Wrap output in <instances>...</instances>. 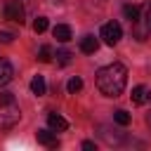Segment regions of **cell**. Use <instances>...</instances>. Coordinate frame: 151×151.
I'll return each mask as SVG.
<instances>
[{"instance_id": "obj_1", "label": "cell", "mask_w": 151, "mask_h": 151, "mask_svg": "<svg viewBox=\"0 0 151 151\" xmlns=\"http://www.w3.org/2000/svg\"><path fill=\"white\" fill-rule=\"evenodd\" d=\"M127 85V68L118 61L97 71V87L104 97H120Z\"/></svg>"}, {"instance_id": "obj_2", "label": "cell", "mask_w": 151, "mask_h": 151, "mask_svg": "<svg viewBox=\"0 0 151 151\" xmlns=\"http://www.w3.org/2000/svg\"><path fill=\"white\" fill-rule=\"evenodd\" d=\"M19 118H21V111H19V106L14 101L0 104V127L2 130H12L19 123Z\"/></svg>"}, {"instance_id": "obj_3", "label": "cell", "mask_w": 151, "mask_h": 151, "mask_svg": "<svg viewBox=\"0 0 151 151\" xmlns=\"http://www.w3.org/2000/svg\"><path fill=\"white\" fill-rule=\"evenodd\" d=\"M101 38H104L106 45H116V42L123 38V28H120V24H118V21H109V24H104V26H101Z\"/></svg>"}, {"instance_id": "obj_4", "label": "cell", "mask_w": 151, "mask_h": 151, "mask_svg": "<svg viewBox=\"0 0 151 151\" xmlns=\"http://www.w3.org/2000/svg\"><path fill=\"white\" fill-rule=\"evenodd\" d=\"M5 19L17 21V24H24V7H21L19 0H7L5 2Z\"/></svg>"}, {"instance_id": "obj_5", "label": "cell", "mask_w": 151, "mask_h": 151, "mask_svg": "<svg viewBox=\"0 0 151 151\" xmlns=\"http://www.w3.org/2000/svg\"><path fill=\"white\" fill-rule=\"evenodd\" d=\"M35 137H38V142H40L42 146H47V149H57V146H59L57 134H52L50 130H38V132H35Z\"/></svg>"}, {"instance_id": "obj_6", "label": "cell", "mask_w": 151, "mask_h": 151, "mask_svg": "<svg viewBox=\"0 0 151 151\" xmlns=\"http://www.w3.org/2000/svg\"><path fill=\"white\" fill-rule=\"evenodd\" d=\"M47 125H50L54 132H64V130H68V120H66L64 116H59V113H50V116H47Z\"/></svg>"}, {"instance_id": "obj_7", "label": "cell", "mask_w": 151, "mask_h": 151, "mask_svg": "<svg viewBox=\"0 0 151 151\" xmlns=\"http://www.w3.org/2000/svg\"><path fill=\"white\" fill-rule=\"evenodd\" d=\"M52 35H54L59 42H68V40L73 38V33H71V26H66V24H57V26L52 28Z\"/></svg>"}, {"instance_id": "obj_8", "label": "cell", "mask_w": 151, "mask_h": 151, "mask_svg": "<svg viewBox=\"0 0 151 151\" xmlns=\"http://www.w3.org/2000/svg\"><path fill=\"white\" fill-rule=\"evenodd\" d=\"M12 78H14V68H12V64H9L7 59H0V87L7 85Z\"/></svg>"}, {"instance_id": "obj_9", "label": "cell", "mask_w": 151, "mask_h": 151, "mask_svg": "<svg viewBox=\"0 0 151 151\" xmlns=\"http://www.w3.org/2000/svg\"><path fill=\"white\" fill-rule=\"evenodd\" d=\"M97 47H99V40H97L94 35H85V38L80 40V50H83L85 54H94Z\"/></svg>"}, {"instance_id": "obj_10", "label": "cell", "mask_w": 151, "mask_h": 151, "mask_svg": "<svg viewBox=\"0 0 151 151\" xmlns=\"http://www.w3.org/2000/svg\"><path fill=\"white\" fill-rule=\"evenodd\" d=\"M31 92L38 94V97H42V94L47 92V85H45V78H42V76H35V78L31 80Z\"/></svg>"}, {"instance_id": "obj_11", "label": "cell", "mask_w": 151, "mask_h": 151, "mask_svg": "<svg viewBox=\"0 0 151 151\" xmlns=\"http://www.w3.org/2000/svg\"><path fill=\"white\" fill-rule=\"evenodd\" d=\"M123 14L130 24H137L139 21V7L137 5H123Z\"/></svg>"}, {"instance_id": "obj_12", "label": "cell", "mask_w": 151, "mask_h": 151, "mask_svg": "<svg viewBox=\"0 0 151 151\" xmlns=\"http://www.w3.org/2000/svg\"><path fill=\"white\" fill-rule=\"evenodd\" d=\"M146 92H149V90H146L144 85H137V87L132 90V101H134V104H144V101H146Z\"/></svg>"}, {"instance_id": "obj_13", "label": "cell", "mask_w": 151, "mask_h": 151, "mask_svg": "<svg viewBox=\"0 0 151 151\" xmlns=\"http://www.w3.org/2000/svg\"><path fill=\"white\" fill-rule=\"evenodd\" d=\"M66 90H68V94H76V92H80V90H83V78L73 76V78L66 83Z\"/></svg>"}, {"instance_id": "obj_14", "label": "cell", "mask_w": 151, "mask_h": 151, "mask_svg": "<svg viewBox=\"0 0 151 151\" xmlns=\"http://www.w3.org/2000/svg\"><path fill=\"white\" fill-rule=\"evenodd\" d=\"M113 120H116L118 125H123V127H125V125H130V120H132V118H130V113H127V111L118 109V111L113 113Z\"/></svg>"}, {"instance_id": "obj_15", "label": "cell", "mask_w": 151, "mask_h": 151, "mask_svg": "<svg viewBox=\"0 0 151 151\" xmlns=\"http://www.w3.org/2000/svg\"><path fill=\"white\" fill-rule=\"evenodd\" d=\"M52 57H54V54H52V47H50V45H42L40 52H38V59H40L42 64H47V61H52Z\"/></svg>"}, {"instance_id": "obj_16", "label": "cell", "mask_w": 151, "mask_h": 151, "mask_svg": "<svg viewBox=\"0 0 151 151\" xmlns=\"http://www.w3.org/2000/svg\"><path fill=\"white\" fill-rule=\"evenodd\" d=\"M47 26H50L47 17H38V19L33 21V31H35V33H42V31H47Z\"/></svg>"}, {"instance_id": "obj_17", "label": "cell", "mask_w": 151, "mask_h": 151, "mask_svg": "<svg viewBox=\"0 0 151 151\" xmlns=\"http://www.w3.org/2000/svg\"><path fill=\"white\" fill-rule=\"evenodd\" d=\"M54 57H57V61H59V64H64V66H66V64L71 61V57H73V54H71L68 50H57V54H54Z\"/></svg>"}, {"instance_id": "obj_18", "label": "cell", "mask_w": 151, "mask_h": 151, "mask_svg": "<svg viewBox=\"0 0 151 151\" xmlns=\"http://www.w3.org/2000/svg\"><path fill=\"white\" fill-rule=\"evenodd\" d=\"M144 26L151 31V2H149V5H144Z\"/></svg>"}, {"instance_id": "obj_19", "label": "cell", "mask_w": 151, "mask_h": 151, "mask_svg": "<svg viewBox=\"0 0 151 151\" xmlns=\"http://www.w3.org/2000/svg\"><path fill=\"white\" fill-rule=\"evenodd\" d=\"M9 101H14V94L12 92H0V104H9Z\"/></svg>"}, {"instance_id": "obj_20", "label": "cell", "mask_w": 151, "mask_h": 151, "mask_svg": "<svg viewBox=\"0 0 151 151\" xmlns=\"http://www.w3.org/2000/svg\"><path fill=\"white\" fill-rule=\"evenodd\" d=\"M14 40V33H9V31H0V42H12Z\"/></svg>"}, {"instance_id": "obj_21", "label": "cell", "mask_w": 151, "mask_h": 151, "mask_svg": "<svg viewBox=\"0 0 151 151\" xmlns=\"http://www.w3.org/2000/svg\"><path fill=\"white\" fill-rule=\"evenodd\" d=\"M83 149H85V151H94V142L85 139V142H83Z\"/></svg>"}, {"instance_id": "obj_22", "label": "cell", "mask_w": 151, "mask_h": 151, "mask_svg": "<svg viewBox=\"0 0 151 151\" xmlns=\"http://www.w3.org/2000/svg\"><path fill=\"white\" fill-rule=\"evenodd\" d=\"M146 125H149V127H151V111H149V113H146Z\"/></svg>"}, {"instance_id": "obj_23", "label": "cell", "mask_w": 151, "mask_h": 151, "mask_svg": "<svg viewBox=\"0 0 151 151\" xmlns=\"http://www.w3.org/2000/svg\"><path fill=\"white\" fill-rule=\"evenodd\" d=\"M146 101H151V90H149V92H146Z\"/></svg>"}]
</instances>
